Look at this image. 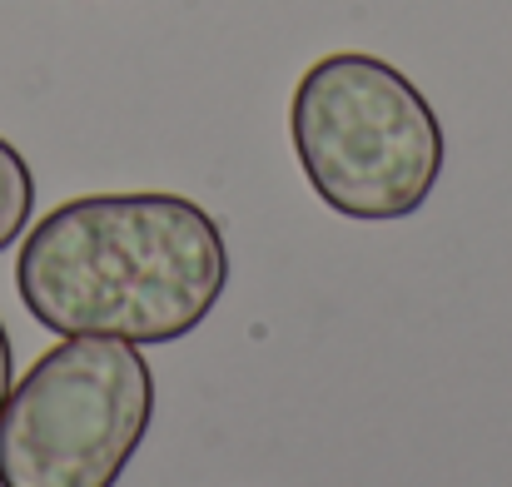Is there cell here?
<instances>
[{"instance_id":"obj_3","label":"cell","mask_w":512,"mask_h":487,"mask_svg":"<svg viewBox=\"0 0 512 487\" xmlns=\"http://www.w3.org/2000/svg\"><path fill=\"white\" fill-rule=\"evenodd\" d=\"M155 418V373L125 338L75 333L0 403V487H115Z\"/></svg>"},{"instance_id":"obj_5","label":"cell","mask_w":512,"mask_h":487,"mask_svg":"<svg viewBox=\"0 0 512 487\" xmlns=\"http://www.w3.org/2000/svg\"><path fill=\"white\" fill-rule=\"evenodd\" d=\"M10 378H15V353H10V333L0 324V403H5V393H10Z\"/></svg>"},{"instance_id":"obj_4","label":"cell","mask_w":512,"mask_h":487,"mask_svg":"<svg viewBox=\"0 0 512 487\" xmlns=\"http://www.w3.org/2000/svg\"><path fill=\"white\" fill-rule=\"evenodd\" d=\"M30 209H35V174L10 140H0V254L25 234Z\"/></svg>"},{"instance_id":"obj_1","label":"cell","mask_w":512,"mask_h":487,"mask_svg":"<svg viewBox=\"0 0 512 487\" xmlns=\"http://www.w3.org/2000/svg\"><path fill=\"white\" fill-rule=\"evenodd\" d=\"M229 284L219 224L184 194H85L50 209L20 244L15 289L60 338L100 333L135 348L174 343Z\"/></svg>"},{"instance_id":"obj_2","label":"cell","mask_w":512,"mask_h":487,"mask_svg":"<svg viewBox=\"0 0 512 487\" xmlns=\"http://www.w3.org/2000/svg\"><path fill=\"white\" fill-rule=\"evenodd\" d=\"M289 130L314 194L363 224L418 214L443 174V125L428 95L378 55L314 60L294 85Z\"/></svg>"}]
</instances>
